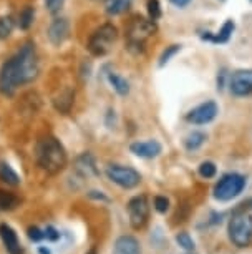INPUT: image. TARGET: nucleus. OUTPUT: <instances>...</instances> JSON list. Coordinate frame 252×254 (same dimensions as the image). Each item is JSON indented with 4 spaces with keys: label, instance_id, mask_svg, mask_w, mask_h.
I'll use <instances>...</instances> for the list:
<instances>
[{
    "label": "nucleus",
    "instance_id": "nucleus-6",
    "mask_svg": "<svg viewBox=\"0 0 252 254\" xmlns=\"http://www.w3.org/2000/svg\"><path fill=\"white\" fill-rule=\"evenodd\" d=\"M20 85H23L22 71L17 57H12L2 65V70H0V92L3 95H12Z\"/></svg>",
    "mask_w": 252,
    "mask_h": 254
},
{
    "label": "nucleus",
    "instance_id": "nucleus-8",
    "mask_svg": "<svg viewBox=\"0 0 252 254\" xmlns=\"http://www.w3.org/2000/svg\"><path fill=\"white\" fill-rule=\"evenodd\" d=\"M128 216H130V224L133 229H143L148 223L150 218V203L145 194L135 196L128 201Z\"/></svg>",
    "mask_w": 252,
    "mask_h": 254
},
{
    "label": "nucleus",
    "instance_id": "nucleus-19",
    "mask_svg": "<svg viewBox=\"0 0 252 254\" xmlns=\"http://www.w3.org/2000/svg\"><path fill=\"white\" fill-rule=\"evenodd\" d=\"M206 140H207L206 133L193 131V133H189V135L186 136V140H184V146H186L188 151H196L204 145V141Z\"/></svg>",
    "mask_w": 252,
    "mask_h": 254
},
{
    "label": "nucleus",
    "instance_id": "nucleus-32",
    "mask_svg": "<svg viewBox=\"0 0 252 254\" xmlns=\"http://www.w3.org/2000/svg\"><path fill=\"white\" fill-rule=\"evenodd\" d=\"M45 5L51 13H55L60 10L61 5H63V0H45Z\"/></svg>",
    "mask_w": 252,
    "mask_h": 254
},
{
    "label": "nucleus",
    "instance_id": "nucleus-15",
    "mask_svg": "<svg viewBox=\"0 0 252 254\" xmlns=\"http://www.w3.org/2000/svg\"><path fill=\"white\" fill-rule=\"evenodd\" d=\"M75 103V90L71 87H63L53 98V107L61 115H68Z\"/></svg>",
    "mask_w": 252,
    "mask_h": 254
},
{
    "label": "nucleus",
    "instance_id": "nucleus-21",
    "mask_svg": "<svg viewBox=\"0 0 252 254\" xmlns=\"http://www.w3.org/2000/svg\"><path fill=\"white\" fill-rule=\"evenodd\" d=\"M20 204V199L13 193H7V191L0 190V211H12Z\"/></svg>",
    "mask_w": 252,
    "mask_h": 254
},
{
    "label": "nucleus",
    "instance_id": "nucleus-12",
    "mask_svg": "<svg viewBox=\"0 0 252 254\" xmlns=\"http://www.w3.org/2000/svg\"><path fill=\"white\" fill-rule=\"evenodd\" d=\"M47 33H49L50 44L55 47H60L70 35V22L63 17L55 18V20L50 23L49 32Z\"/></svg>",
    "mask_w": 252,
    "mask_h": 254
},
{
    "label": "nucleus",
    "instance_id": "nucleus-31",
    "mask_svg": "<svg viewBox=\"0 0 252 254\" xmlns=\"http://www.w3.org/2000/svg\"><path fill=\"white\" fill-rule=\"evenodd\" d=\"M44 233H45V238L49 239V241H51V243H55V241H58V239H60L58 229L53 228V226H47V229Z\"/></svg>",
    "mask_w": 252,
    "mask_h": 254
},
{
    "label": "nucleus",
    "instance_id": "nucleus-38",
    "mask_svg": "<svg viewBox=\"0 0 252 254\" xmlns=\"http://www.w3.org/2000/svg\"><path fill=\"white\" fill-rule=\"evenodd\" d=\"M251 2H252V0H251Z\"/></svg>",
    "mask_w": 252,
    "mask_h": 254
},
{
    "label": "nucleus",
    "instance_id": "nucleus-4",
    "mask_svg": "<svg viewBox=\"0 0 252 254\" xmlns=\"http://www.w3.org/2000/svg\"><path fill=\"white\" fill-rule=\"evenodd\" d=\"M227 233H229V239L237 248L249 246L252 243V214L249 211L232 214Z\"/></svg>",
    "mask_w": 252,
    "mask_h": 254
},
{
    "label": "nucleus",
    "instance_id": "nucleus-22",
    "mask_svg": "<svg viewBox=\"0 0 252 254\" xmlns=\"http://www.w3.org/2000/svg\"><path fill=\"white\" fill-rule=\"evenodd\" d=\"M131 5V0H108L106 3V13L108 15H120L126 12Z\"/></svg>",
    "mask_w": 252,
    "mask_h": 254
},
{
    "label": "nucleus",
    "instance_id": "nucleus-20",
    "mask_svg": "<svg viewBox=\"0 0 252 254\" xmlns=\"http://www.w3.org/2000/svg\"><path fill=\"white\" fill-rule=\"evenodd\" d=\"M0 180L5 181L10 186H18L20 185V176H18L13 168L8 163H0Z\"/></svg>",
    "mask_w": 252,
    "mask_h": 254
},
{
    "label": "nucleus",
    "instance_id": "nucleus-3",
    "mask_svg": "<svg viewBox=\"0 0 252 254\" xmlns=\"http://www.w3.org/2000/svg\"><path fill=\"white\" fill-rule=\"evenodd\" d=\"M118 38V28L113 23H103L92 33L88 40V52L95 57H103L110 54Z\"/></svg>",
    "mask_w": 252,
    "mask_h": 254
},
{
    "label": "nucleus",
    "instance_id": "nucleus-28",
    "mask_svg": "<svg viewBox=\"0 0 252 254\" xmlns=\"http://www.w3.org/2000/svg\"><path fill=\"white\" fill-rule=\"evenodd\" d=\"M148 13L150 18L153 22H156L161 17V5H159V0H148Z\"/></svg>",
    "mask_w": 252,
    "mask_h": 254
},
{
    "label": "nucleus",
    "instance_id": "nucleus-5",
    "mask_svg": "<svg viewBox=\"0 0 252 254\" xmlns=\"http://www.w3.org/2000/svg\"><path fill=\"white\" fill-rule=\"evenodd\" d=\"M246 188V178L239 173H229L217 181L214 186V198L217 201H229L242 193Z\"/></svg>",
    "mask_w": 252,
    "mask_h": 254
},
{
    "label": "nucleus",
    "instance_id": "nucleus-11",
    "mask_svg": "<svg viewBox=\"0 0 252 254\" xmlns=\"http://www.w3.org/2000/svg\"><path fill=\"white\" fill-rule=\"evenodd\" d=\"M75 175L78 176L80 180H90V178H97L100 175L98 168H97V161L92 153H83L80 155L77 160H75V166H73Z\"/></svg>",
    "mask_w": 252,
    "mask_h": 254
},
{
    "label": "nucleus",
    "instance_id": "nucleus-27",
    "mask_svg": "<svg viewBox=\"0 0 252 254\" xmlns=\"http://www.w3.org/2000/svg\"><path fill=\"white\" fill-rule=\"evenodd\" d=\"M179 50H181V45H169L159 57V66H164L176 54H178Z\"/></svg>",
    "mask_w": 252,
    "mask_h": 254
},
{
    "label": "nucleus",
    "instance_id": "nucleus-34",
    "mask_svg": "<svg viewBox=\"0 0 252 254\" xmlns=\"http://www.w3.org/2000/svg\"><path fill=\"white\" fill-rule=\"evenodd\" d=\"M169 2L173 3V5H176V7H186L191 0H169Z\"/></svg>",
    "mask_w": 252,
    "mask_h": 254
},
{
    "label": "nucleus",
    "instance_id": "nucleus-10",
    "mask_svg": "<svg viewBox=\"0 0 252 254\" xmlns=\"http://www.w3.org/2000/svg\"><path fill=\"white\" fill-rule=\"evenodd\" d=\"M231 93L236 97H247L252 95V68L249 70H237L232 73L229 80Z\"/></svg>",
    "mask_w": 252,
    "mask_h": 254
},
{
    "label": "nucleus",
    "instance_id": "nucleus-33",
    "mask_svg": "<svg viewBox=\"0 0 252 254\" xmlns=\"http://www.w3.org/2000/svg\"><path fill=\"white\" fill-rule=\"evenodd\" d=\"M88 196H90V198H93V199L110 201V199H108V198H106V196H104V194L101 193V191H90V193H88Z\"/></svg>",
    "mask_w": 252,
    "mask_h": 254
},
{
    "label": "nucleus",
    "instance_id": "nucleus-30",
    "mask_svg": "<svg viewBox=\"0 0 252 254\" xmlns=\"http://www.w3.org/2000/svg\"><path fill=\"white\" fill-rule=\"evenodd\" d=\"M44 238H45V233H42L37 226L28 228V239H30V241L39 243V241H42Z\"/></svg>",
    "mask_w": 252,
    "mask_h": 254
},
{
    "label": "nucleus",
    "instance_id": "nucleus-23",
    "mask_svg": "<svg viewBox=\"0 0 252 254\" xmlns=\"http://www.w3.org/2000/svg\"><path fill=\"white\" fill-rule=\"evenodd\" d=\"M13 27H15V22H13V18L10 15L0 17V40H5V38L10 37Z\"/></svg>",
    "mask_w": 252,
    "mask_h": 254
},
{
    "label": "nucleus",
    "instance_id": "nucleus-9",
    "mask_svg": "<svg viewBox=\"0 0 252 254\" xmlns=\"http://www.w3.org/2000/svg\"><path fill=\"white\" fill-rule=\"evenodd\" d=\"M217 113H219V107L216 105V102H204L198 105L196 108H193L186 115V120L193 125H207L217 117Z\"/></svg>",
    "mask_w": 252,
    "mask_h": 254
},
{
    "label": "nucleus",
    "instance_id": "nucleus-1",
    "mask_svg": "<svg viewBox=\"0 0 252 254\" xmlns=\"http://www.w3.org/2000/svg\"><path fill=\"white\" fill-rule=\"evenodd\" d=\"M35 160L49 175H56L66 166V151L55 136H44L35 146Z\"/></svg>",
    "mask_w": 252,
    "mask_h": 254
},
{
    "label": "nucleus",
    "instance_id": "nucleus-29",
    "mask_svg": "<svg viewBox=\"0 0 252 254\" xmlns=\"http://www.w3.org/2000/svg\"><path fill=\"white\" fill-rule=\"evenodd\" d=\"M154 209L158 211V213L164 214L166 211L169 209V199L166 198V196H156L154 198Z\"/></svg>",
    "mask_w": 252,
    "mask_h": 254
},
{
    "label": "nucleus",
    "instance_id": "nucleus-18",
    "mask_svg": "<svg viewBox=\"0 0 252 254\" xmlns=\"http://www.w3.org/2000/svg\"><path fill=\"white\" fill-rule=\"evenodd\" d=\"M108 81H110L113 90H115L118 95H121V97H126V95L130 93V83H128L121 75L110 71V73H108Z\"/></svg>",
    "mask_w": 252,
    "mask_h": 254
},
{
    "label": "nucleus",
    "instance_id": "nucleus-7",
    "mask_svg": "<svg viewBox=\"0 0 252 254\" xmlns=\"http://www.w3.org/2000/svg\"><path fill=\"white\" fill-rule=\"evenodd\" d=\"M106 176L110 181H113L115 185L125 190H133L141 183V175L138 173L135 168H130V166L108 165Z\"/></svg>",
    "mask_w": 252,
    "mask_h": 254
},
{
    "label": "nucleus",
    "instance_id": "nucleus-13",
    "mask_svg": "<svg viewBox=\"0 0 252 254\" xmlns=\"http://www.w3.org/2000/svg\"><path fill=\"white\" fill-rule=\"evenodd\" d=\"M130 151L135 153L136 156L140 158H156L161 155L163 151V146H161L159 141L156 140H148V141H135L130 145Z\"/></svg>",
    "mask_w": 252,
    "mask_h": 254
},
{
    "label": "nucleus",
    "instance_id": "nucleus-2",
    "mask_svg": "<svg viewBox=\"0 0 252 254\" xmlns=\"http://www.w3.org/2000/svg\"><path fill=\"white\" fill-rule=\"evenodd\" d=\"M156 33V25L151 18L135 17L126 28V45L133 54L145 52V42Z\"/></svg>",
    "mask_w": 252,
    "mask_h": 254
},
{
    "label": "nucleus",
    "instance_id": "nucleus-25",
    "mask_svg": "<svg viewBox=\"0 0 252 254\" xmlns=\"http://www.w3.org/2000/svg\"><path fill=\"white\" fill-rule=\"evenodd\" d=\"M176 243L181 246L184 251H194V241H193V238L189 236V234L186 231H181V233H178L176 234Z\"/></svg>",
    "mask_w": 252,
    "mask_h": 254
},
{
    "label": "nucleus",
    "instance_id": "nucleus-36",
    "mask_svg": "<svg viewBox=\"0 0 252 254\" xmlns=\"http://www.w3.org/2000/svg\"><path fill=\"white\" fill-rule=\"evenodd\" d=\"M95 253H97V249L93 248V249H92V253H90V254H95Z\"/></svg>",
    "mask_w": 252,
    "mask_h": 254
},
{
    "label": "nucleus",
    "instance_id": "nucleus-24",
    "mask_svg": "<svg viewBox=\"0 0 252 254\" xmlns=\"http://www.w3.org/2000/svg\"><path fill=\"white\" fill-rule=\"evenodd\" d=\"M33 17H35V10H33V7H25L20 12L18 25H20L22 30H28V28H30V25L33 23Z\"/></svg>",
    "mask_w": 252,
    "mask_h": 254
},
{
    "label": "nucleus",
    "instance_id": "nucleus-37",
    "mask_svg": "<svg viewBox=\"0 0 252 254\" xmlns=\"http://www.w3.org/2000/svg\"><path fill=\"white\" fill-rule=\"evenodd\" d=\"M95 2H104V0H95Z\"/></svg>",
    "mask_w": 252,
    "mask_h": 254
},
{
    "label": "nucleus",
    "instance_id": "nucleus-17",
    "mask_svg": "<svg viewBox=\"0 0 252 254\" xmlns=\"http://www.w3.org/2000/svg\"><path fill=\"white\" fill-rule=\"evenodd\" d=\"M234 27H236L234 22L227 20L224 25H222L221 30L216 33V35H204V38H207V40L214 42V44H226V42L231 38L232 32H234Z\"/></svg>",
    "mask_w": 252,
    "mask_h": 254
},
{
    "label": "nucleus",
    "instance_id": "nucleus-26",
    "mask_svg": "<svg viewBox=\"0 0 252 254\" xmlns=\"http://www.w3.org/2000/svg\"><path fill=\"white\" fill-rule=\"evenodd\" d=\"M216 173H217V168H216V165H214L212 161H204V163L199 165V175H201L204 180L214 178Z\"/></svg>",
    "mask_w": 252,
    "mask_h": 254
},
{
    "label": "nucleus",
    "instance_id": "nucleus-14",
    "mask_svg": "<svg viewBox=\"0 0 252 254\" xmlns=\"http://www.w3.org/2000/svg\"><path fill=\"white\" fill-rule=\"evenodd\" d=\"M0 238H2L3 246H5L8 254H23V248L18 241L15 229L12 226H8L5 223L0 224Z\"/></svg>",
    "mask_w": 252,
    "mask_h": 254
},
{
    "label": "nucleus",
    "instance_id": "nucleus-35",
    "mask_svg": "<svg viewBox=\"0 0 252 254\" xmlns=\"http://www.w3.org/2000/svg\"><path fill=\"white\" fill-rule=\"evenodd\" d=\"M39 254H51V253H50V249H49V248L39 246Z\"/></svg>",
    "mask_w": 252,
    "mask_h": 254
},
{
    "label": "nucleus",
    "instance_id": "nucleus-16",
    "mask_svg": "<svg viewBox=\"0 0 252 254\" xmlns=\"http://www.w3.org/2000/svg\"><path fill=\"white\" fill-rule=\"evenodd\" d=\"M113 254H141V244L135 236H120L113 246Z\"/></svg>",
    "mask_w": 252,
    "mask_h": 254
}]
</instances>
